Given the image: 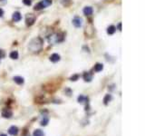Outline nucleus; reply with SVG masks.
Segmentation results:
<instances>
[{
	"instance_id": "obj_1",
	"label": "nucleus",
	"mask_w": 145,
	"mask_h": 136,
	"mask_svg": "<svg viewBox=\"0 0 145 136\" xmlns=\"http://www.w3.org/2000/svg\"><path fill=\"white\" fill-rule=\"evenodd\" d=\"M42 47H43V40L40 37L32 39L28 44V49L33 53L39 52L42 49Z\"/></svg>"
},
{
	"instance_id": "obj_2",
	"label": "nucleus",
	"mask_w": 145,
	"mask_h": 136,
	"mask_svg": "<svg viewBox=\"0 0 145 136\" xmlns=\"http://www.w3.org/2000/svg\"><path fill=\"white\" fill-rule=\"evenodd\" d=\"M47 39L49 44H58V43H60V42H62L64 40V34H62V33H57V34L49 35L47 36Z\"/></svg>"
},
{
	"instance_id": "obj_3",
	"label": "nucleus",
	"mask_w": 145,
	"mask_h": 136,
	"mask_svg": "<svg viewBox=\"0 0 145 136\" xmlns=\"http://www.w3.org/2000/svg\"><path fill=\"white\" fill-rule=\"evenodd\" d=\"M35 21H36V16L33 15V14H27L26 16V25L27 26H32L34 25L35 23Z\"/></svg>"
},
{
	"instance_id": "obj_4",
	"label": "nucleus",
	"mask_w": 145,
	"mask_h": 136,
	"mask_svg": "<svg viewBox=\"0 0 145 136\" xmlns=\"http://www.w3.org/2000/svg\"><path fill=\"white\" fill-rule=\"evenodd\" d=\"M82 24H83V20L82 18L79 17V16H75V17L73 19V25H74L75 27H82Z\"/></svg>"
},
{
	"instance_id": "obj_5",
	"label": "nucleus",
	"mask_w": 145,
	"mask_h": 136,
	"mask_svg": "<svg viewBox=\"0 0 145 136\" xmlns=\"http://www.w3.org/2000/svg\"><path fill=\"white\" fill-rule=\"evenodd\" d=\"M2 116L4 118H11L13 116V112L10 109H4L2 111Z\"/></svg>"
},
{
	"instance_id": "obj_6",
	"label": "nucleus",
	"mask_w": 145,
	"mask_h": 136,
	"mask_svg": "<svg viewBox=\"0 0 145 136\" xmlns=\"http://www.w3.org/2000/svg\"><path fill=\"white\" fill-rule=\"evenodd\" d=\"M18 132H19L18 128L16 127V126H15V125L11 126V127L8 129V133L12 136H16L18 134Z\"/></svg>"
},
{
	"instance_id": "obj_7",
	"label": "nucleus",
	"mask_w": 145,
	"mask_h": 136,
	"mask_svg": "<svg viewBox=\"0 0 145 136\" xmlns=\"http://www.w3.org/2000/svg\"><path fill=\"white\" fill-rule=\"evenodd\" d=\"M83 80L85 81V82H91L92 79V75L91 73H89V72H86V73H84L83 75Z\"/></svg>"
},
{
	"instance_id": "obj_8",
	"label": "nucleus",
	"mask_w": 145,
	"mask_h": 136,
	"mask_svg": "<svg viewBox=\"0 0 145 136\" xmlns=\"http://www.w3.org/2000/svg\"><path fill=\"white\" fill-rule=\"evenodd\" d=\"M92 12H93V10H92V8L91 7V6H85L84 8H83V14L85 15H91L92 14Z\"/></svg>"
},
{
	"instance_id": "obj_9",
	"label": "nucleus",
	"mask_w": 145,
	"mask_h": 136,
	"mask_svg": "<svg viewBox=\"0 0 145 136\" xmlns=\"http://www.w3.org/2000/svg\"><path fill=\"white\" fill-rule=\"evenodd\" d=\"M50 61L53 63H56L58 61H60V55L58 54H53L50 56Z\"/></svg>"
},
{
	"instance_id": "obj_10",
	"label": "nucleus",
	"mask_w": 145,
	"mask_h": 136,
	"mask_svg": "<svg viewBox=\"0 0 145 136\" xmlns=\"http://www.w3.org/2000/svg\"><path fill=\"white\" fill-rule=\"evenodd\" d=\"M21 18H22V15H21V14L19 12H15L13 14V20L15 21V22L20 21Z\"/></svg>"
},
{
	"instance_id": "obj_11",
	"label": "nucleus",
	"mask_w": 145,
	"mask_h": 136,
	"mask_svg": "<svg viewBox=\"0 0 145 136\" xmlns=\"http://www.w3.org/2000/svg\"><path fill=\"white\" fill-rule=\"evenodd\" d=\"M13 79H14V81H15V83H16L17 84H23L25 82L24 78L21 76H15Z\"/></svg>"
},
{
	"instance_id": "obj_12",
	"label": "nucleus",
	"mask_w": 145,
	"mask_h": 136,
	"mask_svg": "<svg viewBox=\"0 0 145 136\" xmlns=\"http://www.w3.org/2000/svg\"><path fill=\"white\" fill-rule=\"evenodd\" d=\"M112 99H113L112 95H106L105 96H104V104H105V105H107V104H109L110 102L112 101Z\"/></svg>"
},
{
	"instance_id": "obj_13",
	"label": "nucleus",
	"mask_w": 145,
	"mask_h": 136,
	"mask_svg": "<svg viewBox=\"0 0 145 136\" xmlns=\"http://www.w3.org/2000/svg\"><path fill=\"white\" fill-rule=\"evenodd\" d=\"M77 100H78V103L83 104V103H86V102H88V97H86V96H83V95H80V96H78Z\"/></svg>"
},
{
	"instance_id": "obj_14",
	"label": "nucleus",
	"mask_w": 145,
	"mask_h": 136,
	"mask_svg": "<svg viewBox=\"0 0 145 136\" xmlns=\"http://www.w3.org/2000/svg\"><path fill=\"white\" fill-rule=\"evenodd\" d=\"M103 69H104V65H103V64L98 63V64H96V65H94V71L95 72H101Z\"/></svg>"
},
{
	"instance_id": "obj_15",
	"label": "nucleus",
	"mask_w": 145,
	"mask_h": 136,
	"mask_svg": "<svg viewBox=\"0 0 145 136\" xmlns=\"http://www.w3.org/2000/svg\"><path fill=\"white\" fill-rule=\"evenodd\" d=\"M116 31V27L114 26H110L108 28H107V33L109 34V35H113Z\"/></svg>"
},
{
	"instance_id": "obj_16",
	"label": "nucleus",
	"mask_w": 145,
	"mask_h": 136,
	"mask_svg": "<svg viewBox=\"0 0 145 136\" xmlns=\"http://www.w3.org/2000/svg\"><path fill=\"white\" fill-rule=\"evenodd\" d=\"M33 136H44V133L43 131L39 130V129H36V130L34 131Z\"/></svg>"
},
{
	"instance_id": "obj_17",
	"label": "nucleus",
	"mask_w": 145,
	"mask_h": 136,
	"mask_svg": "<svg viewBox=\"0 0 145 136\" xmlns=\"http://www.w3.org/2000/svg\"><path fill=\"white\" fill-rule=\"evenodd\" d=\"M40 2H41V4L43 5V6L45 8V7H47L48 6H50L51 4H52V0H42Z\"/></svg>"
},
{
	"instance_id": "obj_18",
	"label": "nucleus",
	"mask_w": 145,
	"mask_h": 136,
	"mask_svg": "<svg viewBox=\"0 0 145 136\" xmlns=\"http://www.w3.org/2000/svg\"><path fill=\"white\" fill-rule=\"evenodd\" d=\"M9 56H10V58H12V59H17L18 52L17 51H12V52L10 53V54H9Z\"/></svg>"
},
{
	"instance_id": "obj_19",
	"label": "nucleus",
	"mask_w": 145,
	"mask_h": 136,
	"mask_svg": "<svg viewBox=\"0 0 145 136\" xmlns=\"http://www.w3.org/2000/svg\"><path fill=\"white\" fill-rule=\"evenodd\" d=\"M48 122H49V119H48L47 117H44V119L42 120L40 123H41L42 126H46Z\"/></svg>"
},
{
	"instance_id": "obj_20",
	"label": "nucleus",
	"mask_w": 145,
	"mask_h": 136,
	"mask_svg": "<svg viewBox=\"0 0 145 136\" xmlns=\"http://www.w3.org/2000/svg\"><path fill=\"white\" fill-rule=\"evenodd\" d=\"M23 3H24L26 6H31L32 0H23Z\"/></svg>"
},
{
	"instance_id": "obj_21",
	"label": "nucleus",
	"mask_w": 145,
	"mask_h": 136,
	"mask_svg": "<svg viewBox=\"0 0 145 136\" xmlns=\"http://www.w3.org/2000/svg\"><path fill=\"white\" fill-rule=\"evenodd\" d=\"M6 56V54H5V51L2 50V49H0V59L1 58H4Z\"/></svg>"
},
{
	"instance_id": "obj_22",
	"label": "nucleus",
	"mask_w": 145,
	"mask_h": 136,
	"mask_svg": "<svg viewBox=\"0 0 145 136\" xmlns=\"http://www.w3.org/2000/svg\"><path fill=\"white\" fill-rule=\"evenodd\" d=\"M79 78V74H74L71 77V81H76Z\"/></svg>"
},
{
	"instance_id": "obj_23",
	"label": "nucleus",
	"mask_w": 145,
	"mask_h": 136,
	"mask_svg": "<svg viewBox=\"0 0 145 136\" xmlns=\"http://www.w3.org/2000/svg\"><path fill=\"white\" fill-rule=\"evenodd\" d=\"M4 15V11H3V9H1L0 8V17H2Z\"/></svg>"
},
{
	"instance_id": "obj_24",
	"label": "nucleus",
	"mask_w": 145,
	"mask_h": 136,
	"mask_svg": "<svg viewBox=\"0 0 145 136\" xmlns=\"http://www.w3.org/2000/svg\"><path fill=\"white\" fill-rule=\"evenodd\" d=\"M118 29H119V31H121V23H119V25H118Z\"/></svg>"
},
{
	"instance_id": "obj_25",
	"label": "nucleus",
	"mask_w": 145,
	"mask_h": 136,
	"mask_svg": "<svg viewBox=\"0 0 145 136\" xmlns=\"http://www.w3.org/2000/svg\"><path fill=\"white\" fill-rule=\"evenodd\" d=\"M0 136H7V135H6V134H5V133H1V134H0Z\"/></svg>"
},
{
	"instance_id": "obj_26",
	"label": "nucleus",
	"mask_w": 145,
	"mask_h": 136,
	"mask_svg": "<svg viewBox=\"0 0 145 136\" xmlns=\"http://www.w3.org/2000/svg\"><path fill=\"white\" fill-rule=\"evenodd\" d=\"M0 1H4V0H0Z\"/></svg>"
}]
</instances>
